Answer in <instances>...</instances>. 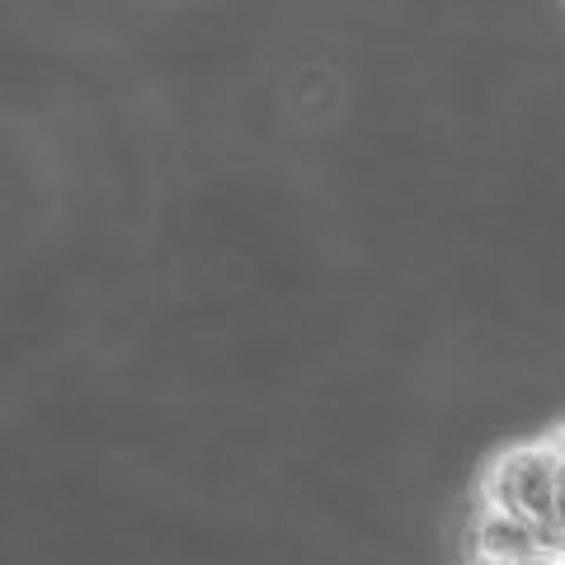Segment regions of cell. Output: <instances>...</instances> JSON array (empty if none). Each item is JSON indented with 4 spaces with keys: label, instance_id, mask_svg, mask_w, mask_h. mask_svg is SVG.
Returning <instances> with one entry per match:
<instances>
[{
    "label": "cell",
    "instance_id": "6da1fadb",
    "mask_svg": "<svg viewBox=\"0 0 565 565\" xmlns=\"http://www.w3.org/2000/svg\"><path fill=\"white\" fill-rule=\"evenodd\" d=\"M481 504L500 509V514H514V519L533 523V527H542V533L556 537L561 494H556V452H552V438L509 448L500 462L490 467V476H486Z\"/></svg>",
    "mask_w": 565,
    "mask_h": 565
},
{
    "label": "cell",
    "instance_id": "3957f363",
    "mask_svg": "<svg viewBox=\"0 0 565 565\" xmlns=\"http://www.w3.org/2000/svg\"><path fill=\"white\" fill-rule=\"evenodd\" d=\"M552 452H556V494H561V519H556V556H561V537H565V429L552 434Z\"/></svg>",
    "mask_w": 565,
    "mask_h": 565
},
{
    "label": "cell",
    "instance_id": "277c9868",
    "mask_svg": "<svg viewBox=\"0 0 565 565\" xmlns=\"http://www.w3.org/2000/svg\"><path fill=\"white\" fill-rule=\"evenodd\" d=\"M471 565H565L556 556H537V561H471Z\"/></svg>",
    "mask_w": 565,
    "mask_h": 565
},
{
    "label": "cell",
    "instance_id": "7a4b0ae2",
    "mask_svg": "<svg viewBox=\"0 0 565 565\" xmlns=\"http://www.w3.org/2000/svg\"><path fill=\"white\" fill-rule=\"evenodd\" d=\"M467 546H471V561H537V556H556V537L552 533H542V527L523 523L514 514H500V509H490V504H476L471 527H467Z\"/></svg>",
    "mask_w": 565,
    "mask_h": 565
}]
</instances>
